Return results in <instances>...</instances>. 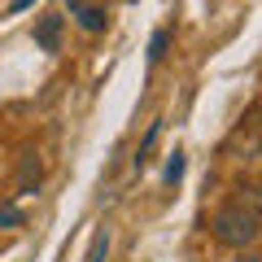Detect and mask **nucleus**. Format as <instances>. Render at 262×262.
<instances>
[{
    "label": "nucleus",
    "mask_w": 262,
    "mask_h": 262,
    "mask_svg": "<svg viewBox=\"0 0 262 262\" xmlns=\"http://www.w3.org/2000/svg\"><path fill=\"white\" fill-rule=\"evenodd\" d=\"M210 236H214V245H223V249H253V245L262 241V214H253L249 206H241V201H227V206H219L214 214H210Z\"/></svg>",
    "instance_id": "nucleus-1"
},
{
    "label": "nucleus",
    "mask_w": 262,
    "mask_h": 262,
    "mask_svg": "<svg viewBox=\"0 0 262 262\" xmlns=\"http://www.w3.org/2000/svg\"><path fill=\"white\" fill-rule=\"evenodd\" d=\"M66 9H70V18L79 22V31H88V35H101V31L110 27V13H105L101 5H88V0H66Z\"/></svg>",
    "instance_id": "nucleus-2"
},
{
    "label": "nucleus",
    "mask_w": 262,
    "mask_h": 262,
    "mask_svg": "<svg viewBox=\"0 0 262 262\" xmlns=\"http://www.w3.org/2000/svg\"><path fill=\"white\" fill-rule=\"evenodd\" d=\"M61 27H66L61 13H48V18L35 22V31H31V35H35V44L44 48V53H57V48H61Z\"/></svg>",
    "instance_id": "nucleus-3"
},
{
    "label": "nucleus",
    "mask_w": 262,
    "mask_h": 262,
    "mask_svg": "<svg viewBox=\"0 0 262 262\" xmlns=\"http://www.w3.org/2000/svg\"><path fill=\"white\" fill-rule=\"evenodd\" d=\"M39 184H44L39 153H22V166H18V192H39Z\"/></svg>",
    "instance_id": "nucleus-4"
},
{
    "label": "nucleus",
    "mask_w": 262,
    "mask_h": 262,
    "mask_svg": "<svg viewBox=\"0 0 262 262\" xmlns=\"http://www.w3.org/2000/svg\"><path fill=\"white\" fill-rule=\"evenodd\" d=\"M158 136H162V118H153L149 131H144V140H140V149H136V170H140L144 162H149V153L158 149Z\"/></svg>",
    "instance_id": "nucleus-5"
},
{
    "label": "nucleus",
    "mask_w": 262,
    "mask_h": 262,
    "mask_svg": "<svg viewBox=\"0 0 262 262\" xmlns=\"http://www.w3.org/2000/svg\"><path fill=\"white\" fill-rule=\"evenodd\" d=\"M105 258H110V227H96L92 245H88V253H83V262H105Z\"/></svg>",
    "instance_id": "nucleus-6"
},
{
    "label": "nucleus",
    "mask_w": 262,
    "mask_h": 262,
    "mask_svg": "<svg viewBox=\"0 0 262 262\" xmlns=\"http://www.w3.org/2000/svg\"><path fill=\"white\" fill-rule=\"evenodd\" d=\"M18 227H27L22 206H13V201H0V232H18Z\"/></svg>",
    "instance_id": "nucleus-7"
},
{
    "label": "nucleus",
    "mask_w": 262,
    "mask_h": 262,
    "mask_svg": "<svg viewBox=\"0 0 262 262\" xmlns=\"http://www.w3.org/2000/svg\"><path fill=\"white\" fill-rule=\"evenodd\" d=\"M236 201L249 206L253 214H262V184H241V188H236Z\"/></svg>",
    "instance_id": "nucleus-8"
},
{
    "label": "nucleus",
    "mask_w": 262,
    "mask_h": 262,
    "mask_svg": "<svg viewBox=\"0 0 262 262\" xmlns=\"http://www.w3.org/2000/svg\"><path fill=\"white\" fill-rule=\"evenodd\" d=\"M166 48H170V31L162 27V31H153V39H149V66H158L162 57H166Z\"/></svg>",
    "instance_id": "nucleus-9"
},
{
    "label": "nucleus",
    "mask_w": 262,
    "mask_h": 262,
    "mask_svg": "<svg viewBox=\"0 0 262 262\" xmlns=\"http://www.w3.org/2000/svg\"><path fill=\"white\" fill-rule=\"evenodd\" d=\"M184 166H188V162H184V153H170V162H166V175H162V179H166V184L170 188H179V179H184Z\"/></svg>",
    "instance_id": "nucleus-10"
},
{
    "label": "nucleus",
    "mask_w": 262,
    "mask_h": 262,
    "mask_svg": "<svg viewBox=\"0 0 262 262\" xmlns=\"http://www.w3.org/2000/svg\"><path fill=\"white\" fill-rule=\"evenodd\" d=\"M31 5H35V0H13V5H9V13H22V9H31Z\"/></svg>",
    "instance_id": "nucleus-11"
},
{
    "label": "nucleus",
    "mask_w": 262,
    "mask_h": 262,
    "mask_svg": "<svg viewBox=\"0 0 262 262\" xmlns=\"http://www.w3.org/2000/svg\"><path fill=\"white\" fill-rule=\"evenodd\" d=\"M253 131H258V140H262V105L253 110Z\"/></svg>",
    "instance_id": "nucleus-12"
},
{
    "label": "nucleus",
    "mask_w": 262,
    "mask_h": 262,
    "mask_svg": "<svg viewBox=\"0 0 262 262\" xmlns=\"http://www.w3.org/2000/svg\"><path fill=\"white\" fill-rule=\"evenodd\" d=\"M236 262H253V258H236Z\"/></svg>",
    "instance_id": "nucleus-13"
}]
</instances>
